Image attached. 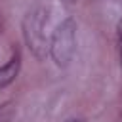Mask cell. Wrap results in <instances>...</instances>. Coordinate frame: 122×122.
I'll list each match as a JSON object with an SVG mask.
<instances>
[{
  "mask_svg": "<svg viewBox=\"0 0 122 122\" xmlns=\"http://www.w3.org/2000/svg\"><path fill=\"white\" fill-rule=\"evenodd\" d=\"M76 48V23L69 17L61 21L50 40V55L57 67H67Z\"/></svg>",
  "mask_w": 122,
  "mask_h": 122,
  "instance_id": "1",
  "label": "cell"
},
{
  "mask_svg": "<svg viewBox=\"0 0 122 122\" xmlns=\"http://www.w3.org/2000/svg\"><path fill=\"white\" fill-rule=\"evenodd\" d=\"M44 25H46V11L44 10H32L23 21L25 42L36 57H44L50 51V42L46 40Z\"/></svg>",
  "mask_w": 122,
  "mask_h": 122,
  "instance_id": "2",
  "label": "cell"
},
{
  "mask_svg": "<svg viewBox=\"0 0 122 122\" xmlns=\"http://www.w3.org/2000/svg\"><path fill=\"white\" fill-rule=\"evenodd\" d=\"M19 69H21V55H19V51H15V53L10 57V61L0 67V90L8 88V86L17 78Z\"/></svg>",
  "mask_w": 122,
  "mask_h": 122,
  "instance_id": "3",
  "label": "cell"
},
{
  "mask_svg": "<svg viewBox=\"0 0 122 122\" xmlns=\"http://www.w3.org/2000/svg\"><path fill=\"white\" fill-rule=\"evenodd\" d=\"M11 116H13V105L10 101L2 103L0 105V122H10Z\"/></svg>",
  "mask_w": 122,
  "mask_h": 122,
  "instance_id": "4",
  "label": "cell"
},
{
  "mask_svg": "<svg viewBox=\"0 0 122 122\" xmlns=\"http://www.w3.org/2000/svg\"><path fill=\"white\" fill-rule=\"evenodd\" d=\"M116 44H118V59H120V69H122V19L116 25Z\"/></svg>",
  "mask_w": 122,
  "mask_h": 122,
  "instance_id": "5",
  "label": "cell"
},
{
  "mask_svg": "<svg viewBox=\"0 0 122 122\" xmlns=\"http://www.w3.org/2000/svg\"><path fill=\"white\" fill-rule=\"evenodd\" d=\"M65 122H82V120H78V118H69V120H65Z\"/></svg>",
  "mask_w": 122,
  "mask_h": 122,
  "instance_id": "6",
  "label": "cell"
}]
</instances>
